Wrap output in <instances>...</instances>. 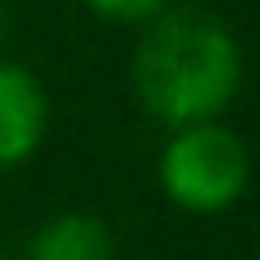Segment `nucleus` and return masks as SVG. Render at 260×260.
<instances>
[{
    "label": "nucleus",
    "instance_id": "f03ea898",
    "mask_svg": "<svg viewBox=\"0 0 260 260\" xmlns=\"http://www.w3.org/2000/svg\"><path fill=\"white\" fill-rule=\"evenodd\" d=\"M159 188L174 207L193 217H217L251 188V149L222 121H198L169 130L159 149Z\"/></svg>",
    "mask_w": 260,
    "mask_h": 260
},
{
    "label": "nucleus",
    "instance_id": "7ed1b4c3",
    "mask_svg": "<svg viewBox=\"0 0 260 260\" xmlns=\"http://www.w3.org/2000/svg\"><path fill=\"white\" fill-rule=\"evenodd\" d=\"M48 135V92L29 68L0 58V169H15Z\"/></svg>",
    "mask_w": 260,
    "mask_h": 260
},
{
    "label": "nucleus",
    "instance_id": "0eeeda50",
    "mask_svg": "<svg viewBox=\"0 0 260 260\" xmlns=\"http://www.w3.org/2000/svg\"><path fill=\"white\" fill-rule=\"evenodd\" d=\"M0 260H5V251H0Z\"/></svg>",
    "mask_w": 260,
    "mask_h": 260
},
{
    "label": "nucleus",
    "instance_id": "39448f33",
    "mask_svg": "<svg viewBox=\"0 0 260 260\" xmlns=\"http://www.w3.org/2000/svg\"><path fill=\"white\" fill-rule=\"evenodd\" d=\"M169 5H174V0H87V10L111 19V24H149V19L164 15Z\"/></svg>",
    "mask_w": 260,
    "mask_h": 260
},
{
    "label": "nucleus",
    "instance_id": "20e7f679",
    "mask_svg": "<svg viewBox=\"0 0 260 260\" xmlns=\"http://www.w3.org/2000/svg\"><path fill=\"white\" fill-rule=\"evenodd\" d=\"M19 260H116V236L92 212H53L29 232Z\"/></svg>",
    "mask_w": 260,
    "mask_h": 260
},
{
    "label": "nucleus",
    "instance_id": "f257e3e1",
    "mask_svg": "<svg viewBox=\"0 0 260 260\" xmlns=\"http://www.w3.org/2000/svg\"><path fill=\"white\" fill-rule=\"evenodd\" d=\"M241 44L226 19L193 5H169L149 24H140V44L130 53L135 102L159 125L222 121V111L241 92Z\"/></svg>",
    "mask_w": 260,
    "mask_h": 260
},
{
    "label": "nucleus",
    "instance_id": "423d86ee",
    "mask_svg": "<svg viewBox=\"0 0 260 260\" xmlns=\"http://www.w3.org/2000/svg\"><path fill=\"white\" fill-rule=\"evenodd\" d=\"M5 34H10V10H5V0H0V44H5Z\"/></svg>",
    "mask_w": 260,
    "mask_h": 260
}]
</instances>
